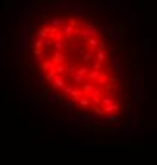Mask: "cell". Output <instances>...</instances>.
<instances>
[{"mask_svg":"<svg viewBox=\"0 0 157 165\" xmlns=\"http://www.w3.org/2000/svg\"><path fill=\"white\" fill-rule=\"evenodd\" d=\"M143 29L124 0H22L0 41L14 95L68 133L111 138L141 119Z\"/></svg>","mask_w":157,"mask_h":165,"instance_id":"cell-1","label":"cell"}]
</instances>
